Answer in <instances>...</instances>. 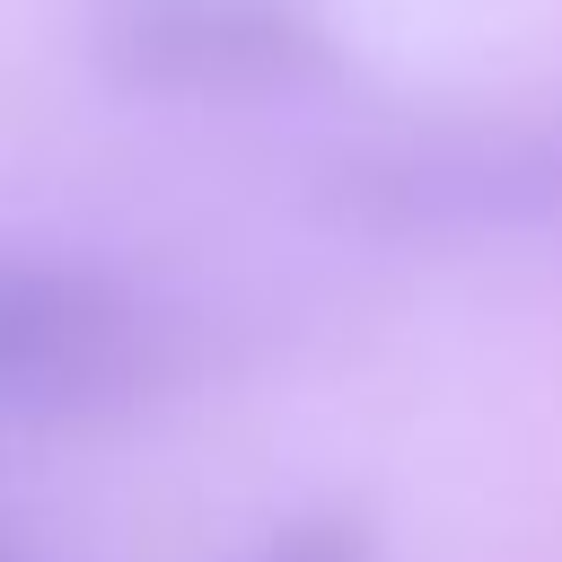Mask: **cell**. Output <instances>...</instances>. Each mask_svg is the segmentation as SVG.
Instances as JSON below:
<instances>
[{"instance_id": "cell-1", "label": "cell", "mask_w": 562, "mask_h": 562, "mask_svg": "<svg viewBox=\"0 0 562 562\" xmlns=\"http://www.w3.org/2000/svg\"><path fill=\"white\" fill-rule=\"evenodd\" d=\"M316 211L369 246H553L562 237V97L465 105L369 132L325 158Z\"/></svg>"}, {"instance_id": "cell-2", "label": "cell", "mask_w": 562, "mask_h": 562, "mask_svg": "<svg viewBox=\"0 0 562 562\" xmlns=\"http://www.w3.org/2000/svg\"><path fill=\"white\" fill-rule=\"evenodd\" d=\"M193 325L140 272L0 237V430H97L176 395Z\"/></svg>"}, {"instance_id": "cell-3", "label": "cell", "mask_w": 562, "mask_h": 562, "mask_svg": "<svg viewBox=\"0 0 562 562\" xmlns=\"http://www.w3.org/2000/svg\"><path fill=\"white\" fill-rule=\"evenodd\" d=\"M79 53L123 97L299 105L351 79L325 0H79Z\"/></svg>"}, {"instance_id": "cell-4", "label": "cell", "mask_w": 562, "mask_h": 562, "mask_svg": "<svg viewBox=\"0 0 562 562\" xmlns=\"http://www.w3.org/2000/svg\"><path fill=\"white\" fill-rule=\"evenodd\" d=\"M228 562H386V527H378L369 501H351V492H316V501L272 509Z\"/></svg>"}, {"instance_id": "cell-5", "label": "cell", "mask_w": 562, "mask_h": 562, "mask_svg": "<svg viewBox=\"0 0 562 562\" xmlns=\"http://www.w3.org/2000/svg\"><path fill=\"white\" fill-rule=\"evenodd\" d=\"M0 562H53V553H44V544H35V536H26V527L0 509Z\"/></svg>"}]
</instances>
